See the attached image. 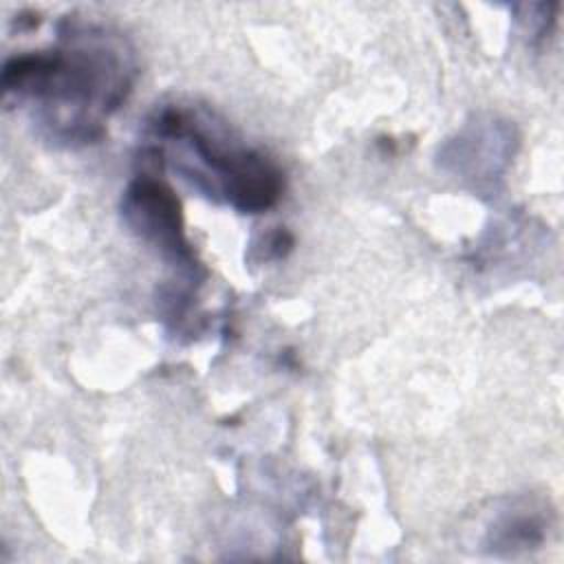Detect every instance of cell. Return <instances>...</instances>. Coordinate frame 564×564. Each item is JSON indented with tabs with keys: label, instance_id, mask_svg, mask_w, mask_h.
Instances as JSON below:
<instances>
[{
	"label": "cell",
	"instance_id": "1",
	"mask_svg": "<svg viewBox=\"0 0 564 564\" xmlns=\"http://www.w3.org/2000/svg\"><path fill=\"white\" fill-rule=\"evenodd\" d=\"M134 79L137 57L121 33L70 18L59 22L51 48L18 53L2 66L4 99L33 104L37 121L68 145L99 141Z\"/></svg>",
	"mask_w": 564,
	"mask_h": 564
},
{
	"label": "cell",
	"instance_id": "3",
	"mask_svg": "<svg viewBox=\"0 0 564 564\" xmlns=\"http://www.w3.org/2000/svg\"><path fill=\"white\" fill-rule=\"evenodd\" d=\"M156 176L159 174L141 172L130 181L121 198L123 220L145 245L170 260L183 280L198 282L205 271L187 240L181 200L174 189Z\"/></svg>",
	"mask_w": 564,
	"mask_h": 564
},
{
	"label": "cell",
	"instance_id": "2",
	"mask_svg": "<svg viewBox=\"0 0 564 564\" xmlns=\"http://www.w3.org/2000/svg\"><path fill=\"white\" fill-rule=\"evenodd\" d=\"M145 130L159 145H176L174 170L216 203L240 214L271 209L284 192V172L264 152L242 143L223 121L198 106L165 104Z\"/></svg>",
	"mask_w": 564,
	"mask_h": 564
},
{
	"label": "cell",
	"instance_id": "5",
	"mask_svg": "<svg viewBox=\"0 0 564 564\" xmlns=\"http://www.w3.org/2000/svg\"><path fill=\"white\" fill-rule=\"evenodd\" d=\"M549 531V513L533 505L513 507L505 511L489 529L487 546L494 553H520L544 542Z\"/></svg>",
	"mask_w": 564,
	"mask_h": 564
},
{
	"label": "cell",
	"instance_id": "4",
	"mask_svg": "<svg viewBox=\"0 0 564 564\" xmlns=\"http://www.w3.org/2000/svg\"><path fill=\"white\" fill-rule=\"evenodd\" d=\"M518 148L516 128L498 117H476L441 152L438 163L456 178L491 187L502 178Z\"/></svg>",
	"mask_w": 564,
	"mask_h": 564
},
{
	"label": "cell",
	"instance_id": "7",
	"mask_svg": "<svg viewBox=\"0 0 564 564\" xmlns=\"http://www.w3.org/2000/svg\"><path fill=\"white\" fill-rule=\"evenodd\" d=\"M291 247H293V236L286 231V229H282V227H278L275 231H271L269 236H267V240H264V260H271V258H284L289 251H291Z\"/></svg>",
	"mask_w": 564,
	"mask_h": 564
},
{
	"label": "cell",
	"instance_id": "6",
	"mask_svg": "<svg viewBox=\"0 0 564 564\" xmlns=\"http://www.w3.org/2000/svg\"><path fill=\"white\" fill-rule=\"evenodd\" d=\"M522 11H527V15H520L524 31L531 35V40H542L544 35H549L553 22H555V9L557 4H520Z\"/></svg>",
	"mask_w": 564,
	"mask_h": 564
}]
</instances>
